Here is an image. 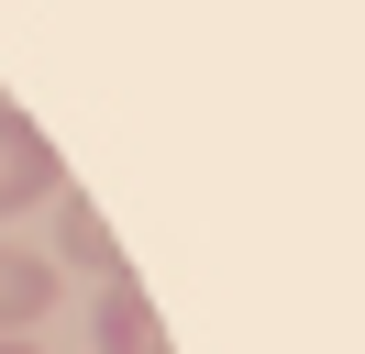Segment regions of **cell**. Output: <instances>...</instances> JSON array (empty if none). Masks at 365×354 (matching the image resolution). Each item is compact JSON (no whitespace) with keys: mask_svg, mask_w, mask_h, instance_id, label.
Masks as SVG:
<instances>
[{"mask_svg":"<svg viewBox=\"0 0 365 354\" xmlns=\"http://www.w3.org/2000/svg\"><path fill=\"white\" fill-rule=\"evenodd\" d=\"M89 343H100V354H178V343H166V321H155V299H144L133 277H111V288H100Z\"/></svg>","mask_w":365,"mask_h":354,"instance_id":"2","label":"cell"},{"mask_svg":"<svg viewBox=\"0 0 365 354\" xmlns=\"http://www.w3.org/2000/svg\"><path fill=\"white\" fill-rule=\"evenodd\" d=\"M56 233H67V266H89L100 288L122 277V243H111V221L89 211V188H67V199H56Z\"/></svg>","mask_w":365,"mask_h":354,"instance_id":"4","label":"cell"},{"mask_svg":"<svg viewBox=\"0 0 365 354\" xmlns=\"http://www.w3.org/2000/svg\"><path fill=\"white\" fill-rule=\"evenodd\" d=\"M56 177H67V166H56L45 122L0 100V211H34V199H56Z\"/></svg>","mask_w":365,"mask_h":354,"instance_id":"1","label":"cell"},{"mask_svg":"<svg viewBox=\"0 0 365 354\" xmlns=\"http://www.w3.org/2000/svg\"><path fill=\"white\" fill-rule=\"evenodd\" d=\"M45 310H56V266L23 255V243H0V343H11V332H34Z\"/></svg>","mask_w":365,"mask_h":354,"instance_id":"3","label":"cell"},{"mask_svg":"<svg viewBox=\"0 0 365 354\" xmlns=\"http://www.w3.org/2000/svg\"><path fill=\"white\" fill-rule=\"evenodd\" d=\"M0 354H34V343H0Z\"/></svg>","mask_w":365,"mask_h":354,"instance_id":"5","label":"cell"}]
</instances>
